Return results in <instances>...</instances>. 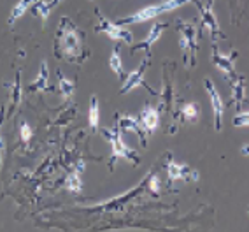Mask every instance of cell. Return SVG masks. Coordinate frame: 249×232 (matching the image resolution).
Here are the masks:
<instances>
[{
    "label": "cell",
    "mask_w": 249,
    "mask_h": 232,
    "mask_svg": "<svg viewBox=\"0 0 249 232\" xmlns=\"http://www.w3.org/2000/svg\"><path fill=\"white\" fill-rule=\"evenodd\" d=\"M54 55L69 63L83 65L89 53L85 49V34L69 16H62L54 34Z\"/></svg>",
    "instance_id": "6da1fadb"
},
{
    "label": "cell",
    "mask_w": 249,
    "mask_h": 232,
    "mask_svg": "<svg viewBox=\"0 0 249 232\" xmlns=\"http://www.w3.org/2000/svg\"><path fill=\"white\" fill-rule=\"evenodd\" d=\"M102 137L106 139L107 143L111 144V158H109V167L111 171H114V165L118 162V158H126L130 164L139 165L141 164V156L137 155V152H134L132 148H128L123 141V132L120 130L118 123L114 127H107V129H102Z\"/></svg>",
    "instance_id": "7a4b0ae2"
},
{
    "label": "cell",
    "mask_w": 249,
    "mask_h": 232,
    "mask_svg": "<svg viewBox=\"0 0 249 232\" xmlns=\"http://www.w3.org/2000/svg\"><path fill=\"white\" fill-rule=\"evenodd\" d=\"M179 48L184 51L182 63L186 67L196 65V53H198V27L193 21H182L178 19Z\"/></svg>",
    "instance_id": "3957f363"
},
{
    "label": "cell",
    "mask_w": 249,
    "mask_h": 232,
    "mask_svg": "<svg viewBox=\"0 0 249 232\" xmlns=\"http://www.w3.org/2000/svg\"><path fill=\"white\" fill-rule=\"evenodd\" d=\"M190 2H195V0H165L161 4L142 7V9L135 11V13L130 14V16L120 18L116 23H118V25H137V23L149 21V19L158 18V16H161V14H165V13L179 9V7H182L184 4H190Z\"/></svg>",
    "instance_id": "277c9868"
},
{
    "label": "cell",
    "mask_w": 249,
    "mask_h": 232,
    "mask_svg": "<svg viewBox=\"0 0 249 232\" xmlns=\"http://www.w3.org/2000/svg\"><path fill=\"white\" fill-rule=\"evenodd\" d=\"M95 14H97V19H98V23L95 25V32L104 34V36H107V39L114 40V42H126V44H132V42H134V34H132L128 28L121 27V25H118L116 21L107 19L98 7L95 9Z\"/></svg>",
    "instance_id": "5b68a950"
},
{
    "label": "cell",
    "mask_w": 249,
    "mask_h": 232,
    "mask_svg": "<svg viewBox=\"0 0 249 232\" xmlns=\"http://www.w3.org/2000/svg\"><path fill=\"white\" fill-rule=\"evenodd\" d=\"M237 58H239V51L231 49L230 53L225 55V53H221V49H219L218 44L213 40V46H211V60H213L214 67L221 72L223 77H225L227 81L233 79V77L237 76V71H235Z\"/></svg>",
    "instance_id": "8992f818"
},
{
    "label": "cell",
    "mask_w": 249,
    "mask_h": 232,
    "mask_svg": "<svg viewBox=\"0 0 249 232\" xmlns=\"http://www.w3.org/2000/svg\"><path fill=\"white\" fill-rule=\"evenodd\" d=\"M149 63H151V53H146L144 60L139 63V67L126 74V77H124V81H123V86L120 88L121 95L130 94V92H132L134 88H137V86H144V88H147V92H151L153 95H158V92H155V90H153L151 86L144 81V74H146L147 67H149Z\"/></svg>",
    "instance_id": "52a82bcc"
},
{
    "label": "cell",
    "mask_w": 249,
    "mask_h": 232,
    "mask_svg": "<svg viewBox=\"0 0 249 232\" xmlns=\"http://www.w3.org/2000/svg\"><path fill=\"white\" fill-rule=\"evenodd\" d=\"M195 4H196V7H198V11H200L202 28L209 32V36L213 37L214 42L221 39H227V34L221 30L218 18H216V14H214V11H213V0H209L207 4H202L200 0H195Z\"/></svg>",
    "instance_id": "ba28073f"
},
{
    "label": "cell",
    "mask_w": 249,
    "mask_h": 232,
    "mask_svg": "<svg viewBox=\"0 0 249 232\" xmlns=\"http://www.w3.org/2000/svg\"><path fill=\"white\" fill-rule=\"evenodd\" d=\"M204 88H205V92H207V95H209V102H211V107H213L214 130H216V132H221L223 115H225V104H223V98L211 77H205L204 79Z\"/></svg>",
    "instance_id": "9c48e42d"
},
{
    "label": "cell",
    "mask_w": 249,
    "mask_h": 232,
    "mask_svg": "<svg viewBox=\"0 0 249 232\" xmlns=\"http://www.w3.org/2000/svg\"><path fill=\"white\" fill-rule=\"evenodd\" d=\"M165 169H167L169 181H186L188 183V181H198V178H200L198 171L190 167L188 164H178L170 155L167 158Z\"/></svg>",
    "instance_id": "30bf717a"
},
{
    "label": "cell",
    "mask_w": 249,
    "mask_h": 232,
    "mask_svg": "<svg viewBox=\"0 0 249 232\" xmlns=\"http://www.w3.org/2000/svg\"><path fill=\"white\" fill-rule=\"evenodd\" d=\"M116 123H118L121 132H134L135 135H139L142 146L147 144V135L149 134L146 132V129L142 127V123H141L139 118H135V116H132V115H124V116L118 115L116 116Z\"/></svg>",
    "instance_id": "8fae6325"
},
{
    "label": "cell",
    "mask_w": 249,
    "mask_h": 232,
    "mask_svg": "<svg viewBox=\"0 0 249 232\" xmlns=\"http://www.w3.org/2000/svg\"><path fill=\"white\" fill-rule=\"evenodd\" d=\"M169 28V23H163V21H156L153 23V27L149 28V34L146 36V39H142L141 42H137V44L132 46V53H137V51H141V49H144L146 53H151L153 51V46L158 42V39L161 37V34H163L165 30Z\"/></svg>",
    "instance_id": "7c38bea8"
},
{
    "label": "cell",
    "mask_w": 249,
    "mask_h": 232,
    "mask_svg": "<svg viewBox=\"0 0 249 232\" xmlns=\"http://www.w3.org/2000/svg\"><path fill=\"white\" fill-rule=\"evenodd\" d=\"M231 86V106H237V109L242 107V104L248 100L246 90H248V79L242 74H237L233 79L228 81Z\"/></svg>",
    "instance_id": "4fadbf2b"
},
{
    "label": "cell",
    "mask_w": 249,
    "mask_h": 232,
    "mask_svg": "<svg viewBox=\"0 0 249 232\" xmlns=\"http://www.w3.org/2000/svg\"><path fill=\"white\" fill-rule=\"evenodd\" d=\"M28 94H42V92H51V86H49V67H48V60H42L39 65V74L27 88Z\"/></svg>",
    "instance_id": "5bb4252c"
},
{
    "label": "cell",
    "mask_w": 249,
    "mask_h": 232,
    "mask_svg": "<svg viewBox=\"0 0 249 232\" xmlns=\"http://www.w3.org/2000/svg\"><path fill=\"white\" fill-rule=\"evenodd\" d=\"M139 120H141L147 134H151L158 129V123H160V109L156 106H151V104H146L139 113Z\"/></svg>",
    "instance_id": "9a60e30c"
},
{
    "label": "cell",
    "mask_w": 249,
    "mask_h": 232,
    "mask_svg": "<svg viewBox=\"0 0 249 232\" xmlns=\"http://www.w3.org/2000/svg\"><path fill=\"white\" fill-rule=\"evenodd\" d=\"M83 171H85V162H79L74 169L69 171L67 178H65V188L71 193L77 195L83 192Z\"/></svg>",
    "instance_id": "2e32d148"
},
{
    "label": "cell",
    "mask_w": 249,
    "mask_h": 232,
    "mask_svg": "<svg viewBox=\"0 0 249 232\" xmlns=\"http://www.w3.org/2000/svg\"><path fill=\"white\" fill-rule=\"evenodd\" d=\"M62 2H63V0H37L30 11H32V14H34V16L40 18V21L46 23V21H48V18H49V14L53 13V11L56 9Z\"/></svg>",
    "instance_id": "e0dca14e"
},
{
    "label": "cell",
    "mask_w": 249,
    "mask_h": 232,
    "mask_svg": "<svg viewBox=\"0 0 249 232\" xmlns=\"http://www.w3.org/2000/svg\"><path fill=\"white\" fill-rule=\"evenodd\" d=\"M7 88H9V98H11V111H16L21 104L23 98V85H21V71H16V76H14L13 83H7Z\"/></svg>",
    "instance_id": "ac0fdd59"
},
{
    "label": "cell",
    "mask_w": 249,
    "mask_h": 232,
    "mask_svg": "<svg viewBox=\"0 0 249 232\" xmlns=\"http://www.w3.org/2000/svg\"><path fill=\"white\" fill-rule=\"evenodd\" d=\"M36 2H37V0H19L18 4L14 5L13 9H11L9 19H7L9 27L13 28L14 25H16V21H18L19 18H23V16H25V13H27V11H30L32 7H34V4H36Z\"/></svg>",
    "instance_id": "d6986e66"
},
{
    "label": "cell",
    "mask_w": 249,
    "mask_h": 232,
    "mask_svg": "<svg viewBox=\"0 0 249 232\" xmlns=\"http://www.w3.org/2000/svg\"><path fill=\"white\" fill-rule=\"evenodd\" d=\"M179 113H181V116L186 121H190V123H196V121L200 120V115H202L200 104H198V102L182 104L181 109H179Z\"/></svg>",
    "instance_id": "ffe728a7"
},
{
    "label": "cell",
    "mask_w": 249,
    "mask_h": 232,
    "mask_svg": "<svg viewBox=\"0 0 249 232\" xmlns=\"http://www.w3.org/2000/svg\"><path fill=\"white\" fill-rule=\"evenodd\" d=\"M109 67L111 71L114 72L118 79L120 81H124L126 74H124V67H123V62H121V55H120V46H114L112 48V53L109 57Z\"/></svg>",
    "instance_id": "44dd1931"
},
{
    "label": "cell",
    "mask_w": 249,
    "mask_h": 232,
    "mask_svg": "<svg viewBox=\"0 0 249 232\" xmlns=\"http://www.w3.org/2000/svg\"><path fill=\"white\" fill-rule=\"evenodd\" d=\"M74 90H76L74 79L63 76L62 72H58V92H60V95H62L65 100H69V98L74 95Z\"/></svg>",
    "instance_id": "7402d4cb"
},
{
    "label": "cell",
    "mask_w": 249,
    "mask_h": 232,
    "mask_svg": "<svg viewBox=\"0 0 249 232\" xmlns=\"http://www.w3.org/2000/svg\"><path fill=\"white\" fill-rule=\"evenodd\" d=\"M88 121H89V129L93 130V132H97L98 125H100V109H98V98H97V95H91V98H89Z\"/></svg>",
    "instance_id": "603a6c76"
},
{
    "label": "cell",
    "mask_w": 249,
    "mask_h": 232,
    "mask_svg": "<svg viewBox=\"0 0 249 232\" xmlns=\"http://www.w3.org/2000/svg\"><path fill=\"white\" fill-rule=\"evenodd\" d=\"M147 192L158 195L160 193V179H158V174L149 173L147 174Z\"/></svg>",
    "instance_id": "cb8c5ba5"
},
{
    "label": "cell",
    "mask_w": 249,
    "mask_h": 232,
    "mask_svg": "<svg viewBox=\"0 0 249 232\" xmlns=\"http://www.w3.org/2000/svg\"><path fill=\"white\" fill-rule=\"evenodd\" d=\"M233 127L237 129H242V127H249V111H240L233 116V120H231Z\"/></svg>",
    "instance_id": "d4e9b609"
},
{
    "label": "cell",
    "mask_w": 249,
    "mask_h": 232,
    "mask_svg": "<svg viewBox=\"0 0 249 232\" xmlns=\"http://www.w3.org/2000/svg\"><path fill=\"white\" fill-rule=\"evenodd\" d=\"M32 134H34V130H32V127L28 125L27 121H23L21 127H19V135H21V141H23V143H25V144L30 143Z\"/></svg>",
    "instance_id": "484cf974"
},
{
    "label": "cell",
    "mask_w": 249,
    "mask_h": 232,
    "mask_svg": "<svg viewBox=\"0 0 249 232\" xmlns=\"http://www.w3.org/2000/svg\"><path fill=\"white\" fill-rule=\"evenodd\" d=\"M2 121H4V111L0 113V129H2ZM5 150V143L4 139H2V132H0V152H4Z\"/></svg>",
    "instance_id": "4316f807"
},
{
    "label": "cell",
    "mask_w": 249,
    "mask_h": 232,
    "mask_svg": "<svg viewBox=\"0 0 249 232\" xmlns=\"http://www.w3.org/2000/svg\"><path fill=\"white\" fill-rule=\"evenodd\" d=\"M240 153L244 156H249V144H244V146L240 148Z\"/></svg>",
    "instance_id": "83f0119b"
},
{
    "label": "cell",
    "mask_w": 249,
    "mask_h": 232,
    "mask_svg": "<svg viewBox=\"0 0 249 232\" xmlns=\"http://www.w3.org/2000/svg\"><path fill=\"white\" fill-rule=\"evenodd\" d=\"M0 169H2V152H0Z\"/></svg>",
    "instance_id": "f1b7e54d"
},
{
    "label": "cell",
    "mask_w": 249,
    "mask_h": 232,
    "mask_svg": "<svg viewBox=\"0 0 249 232\" xmlns=\"http://www.w3.org/2000/svg\"><path fill=\"white\" fill-rule=\"evenodd\" d=\"M248 214H249V208H248Z\"/></svg>",
    "instance_id": "f546056e"
}]
</instances>
